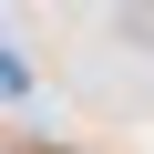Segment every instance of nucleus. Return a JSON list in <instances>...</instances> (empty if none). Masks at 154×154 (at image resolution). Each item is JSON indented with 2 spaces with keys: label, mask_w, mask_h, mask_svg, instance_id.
<instances>
[{
  "label": "nucleus",
  "mask_w": 154,
  "mask_h": 154,
  "mask_svg": "<svg viewBox=\"0 0 154 154\" xmlns=\"http://www.w3.org/2000/svg\"><path fill=\"white\" fill-rule=\"evenodd\" d=\"M113 31H123L134 51H154V0H123V11H113Z\"/></svg>",
  "instance_id": "f257e3e1"
}]
</instances>
